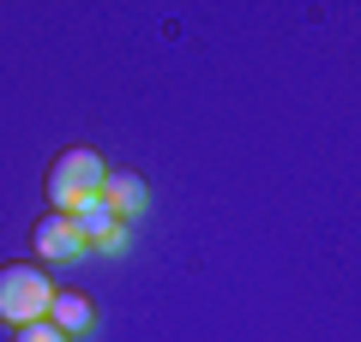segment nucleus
Returning <instances> with one entry per match:
<instances>
[{
	"label": "nucleus",
	"instance_id": "4",
	"mask_svg": "<svg viewBox=\"0 0 361 342\" xmlns=\"http://www.w3.org/2000/svg\"><path fill=\"white\" fill-rule=\"evenodd\" d=\"M30 246H37V258H49V265H66V258L85 253L78 234H73V216H61V210H49L37 228H30Z\"/></svg>",
	"mask_w": 361,
	"mask_h": 342
},
{
	"label": "nucleus",
	"instance_id": "1",
	"mask_svg": "<svg viewBox=\"0 0 361 342\" xmlns=\"http://www.w3.org/2000/svg\"><path fill=\"white\" fill-rule=\"evenodd\" d=\"M103 180H109V163L90 151V144H73V151H61L49 163V204L61 216H73L78 204L103 198Z\"/></svg>",
	"mask_w": 361,
	"mask_h": 342
},
{
	"label": "nucleus",
	"instance_id": "5",
	"mask_svg": "<svg viewBox=\"0 0 361 342\" xmlns=\"http://www.w3.org/2000/svg\"><path fill=\"white\" fill-rule=\"evenodd\" d=\"M103 204L115 210V222H133V216H145L151 192H145V180L133 175V168H109V180H103Z\"/></svg>",
	"mask_w": 361,
	"mask_h": 342
},
{
	"label": "nucleus",
	"instance_id": "7",
	"mask_svg": "<svg viewBox=\"0 0 361 342\" xmlns=\"http://www.w3.org/2000/svg\"><path fill=\"white\" fill-rule=\"evenodd\" d=\"M13 342H66V336L49 324V318H42V324H18V330H13Z\"/></svg>",
	"mask_w": 361,
	"mask_h": 342
},
{
	"label": "nucleus",
	"instance_id": "6",
	"mask_svg": "<svg viewBox=\"0 0 361 342\" xmlns=\"http://www.w3.org/2000/svg\"><path fill=\"white\" fill-rule=\"evenodd\" d=\"M49 324L61 330L66 342L85 336V330L97 324V306H90V294H78V289H54V300H49Z\"/></svg>",
	"mask_w": 361,
	"mask_h": 342
},
{
	"label": "nucleus",
	"instance_id": "2",
	"mask_svg": "<svg viewBox=\"0 0 361 342\" xmlns=\"http://www.w3.org/2000/svg\"><path fill=\"white\" fill-rule=\"evenodd\" d=\"M54 300V282L42 265H0V324H42Z\"/></svg>",
	"mask_w": 361,
	"mask_h": 342
},
{
	"label": "nucleus",
	"instance_id": "3",
	"mask_svg": "<svg viewBox=\"0 0 361 342\" xmlns=\"http://www.w3.org/2000/svg\"><path fill=\"white\" fill-rule=\"evenodd\" d=\"M73 234H78L85 253H121V246H127V228L115 222V210H109L103 198H90V204L73 210Z\"/></svg>",
	"mask_w": 361,
	"mask_h": 342
}]
</instances>
